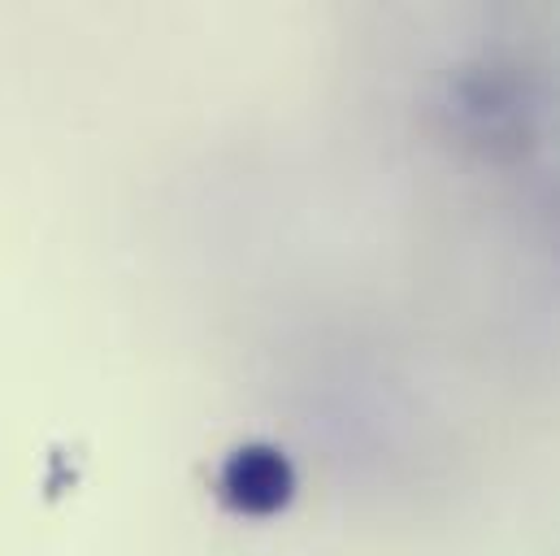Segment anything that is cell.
<instances>
[{"label": "cell", "instance_id": "6da1fadb", "mask_svg": "<svg viewBox=\"0 0 560 556\" xmlns=\"http://www.w3.org/2000/svg\"><path fill=\"white\" fill-rule=\"evenodd\" d=\"M222 487H226V500H231L235 509L270 513V509H279L282 500H287L291 474H287L279 452H270V448H248V452H240V456L226 465Z\"/></svg>", "mask_w": 560, "mask_h": 556}]
</instances>
